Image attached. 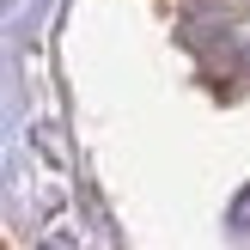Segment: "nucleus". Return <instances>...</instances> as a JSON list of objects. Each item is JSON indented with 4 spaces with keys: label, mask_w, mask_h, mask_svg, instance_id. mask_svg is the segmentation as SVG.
I'll return each mask as SVG.
<instances>
[{
    "label": "nucleus",
    "mask_w": 250,
    "mask_h": 250,
    "mask_svg": "<svg viewBox=\"0 0 250 250\" xmlns=\"http://www.w3.org/2000/svg\"><path fill=\"white\" fill-rule=\"evenodd\" d=\"M232 226H238V232H250V195H244L238 208H232Z\"/></svg>",
    "instance_id": "nucleus-1"
}]
</instances>
